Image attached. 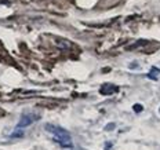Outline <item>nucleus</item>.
Segmentation results:
<instances>
[{
	"label": "nucleus",
	"mask_w": 160,
	"mask_h": 150,
	"mask_svg": "<svg viewBox=\"0 0 160 150\" xmlns=\"http://www.w3.org/2000/svg\"><path fill=\"white\" fill-rule=\"evenodd\" d=\"M117 91H119V87L117 86H113V84H109V83L102 84L101 88H99V92L102 95H112V94H116Z\"/></svg>",
	"instance_id": "7ed1b4c3"
},
{
	"label": "nucleus",
	"mask_w": 160,
	"mask_h": 150,
	"mask_svg": "<svg viewBox=\"0 0 160 150\" xmlns=\"http://www.w3.org/2000/svg\"><path fill=\"white\" fill-rule=\"evenodd\" d=\"M146 76H148V79H151V80H157V77L160 76V69L156 68V66H153L152 69H151V72Z\"/></svg>",
	"instance_id": "20e7f679"
},
{
	"label": "nucleus",
	"mask_w": 160,
	"mask_h": 150,
	"mask_svg": "<svg viewBox=\"0 0 160 150\" xmlns=\"http://www.w3.org/2000/svg\"><path fill=\"white\" fill-rule=\"evenodd\" d=\"M115 128H116V124H115V123H109L108 125L105 127L106 131H112V129H115Z\"/></svg>",
	"instance_id": "0eeeda50"
},
{
	"label": "nucleus",
	"mask_w": 160,
	"mask_h": 150,
	"mask_svg": "<svg viewBox=\"0 0 160 150\" xmlns=\"http://www.w3.org/2000/svg\"><path fill=\"white\" fill-rule=\"evenodd\" d=\"M112 147V143L111 142H106V145H105V150H109Z\"/></svg>",
	"instance_id": "1a4fd4ad"
},
{
	"label": "nucleus",
	"mask_w": 160,
	"mask_h": 150,
	"mask_svg": "<svg viewBox=\"0 0 160 150\" xmlns=\"http://www.w3.org/2000/svg\"><path fill=\"white\" fill-rule=\"evenodd\" d=\"M57 43H58V46H62V48H71V46H72V43L65 41V40H58Z\"/></svg>",
	"instance_id": "423d86ee"
},
{
	"label": "nucleus",
	"mask_w": 160,
	"mask_h": 150,
	"mask_svg": "<svg viewBox=\"0 0 160 150\" xmlns=\"http://www.w3.org/2000/svg\"><path fill=\"white\" fill-rule=\"evenodd\" d=\"M44 129L53 135L54 141H55L61 147H64V149H72L73 147L72 136H71V134H69L65 128L54 125V124H46V125H44Z\"/></svg>",
	"instance_id": "f257e3e1"
},
{
	"label": "nucleus",
	"mask_w": 160,
	"mask_h": 150,
	"mask_svg": "<svg viewBox=\"0 0 160 150\" xmlns=\"http://www.w3.org/2000/svg\"><path fill=\"white\" fill-rule=\"evenodd\" d=\"M37 119L35 114H28V113H25V114H22L21 116V119H19V121H18V124H17V128H26V127L32 125L33 121Z\"/></svg>",
	"instance_id": "f03ea898"
},
{
	"label": "nucleus",
	"mask_w": 160,
	"mask_h": 150,
	"mask_svg": "<svg viewBox=\"0 0 160 150\" xmlns=\"http://www.w3.org/2000/svg\"><path fill=\"white\" fill-rule=\"evenodd\" d=\"M25 132L21 129V128H17V131H13L11 134H10V138L13 139V138H24Z\"/></svg>",
	"instance_id": "39448f33"
},
{
	"label": "nucleus",
	"mask_w": 160,
	"mask_h": 150,
	"mask_svg": "<svg viewBox=\"0 0 160 150\" xmlns=\"http://www.w3.org/2000/svg\"><path fill=\"white\" fill-rule=\"evenodd\" d=\"M133 109H134V112L139 113V112H142V106H141V105H134V106H133Z\"/></svg>",
	"instance_id": "6e6552de"
}]
</instances>
